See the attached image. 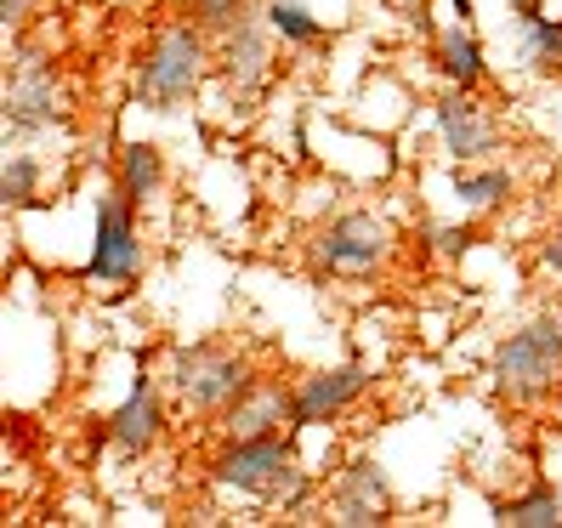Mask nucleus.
<instances>
[{
  "mask_svg": "<svg viewBox=\"0 0 562 528\" xmlns=\"http://www.w3.org/2000/svg\"><path fill=\"white\" fill-rule=\"evenodd\" d=\"M211 69H216V52H211V35L200 23L165 29V35L148 46V57L137 63V103H148L159 114H177L182 103L200 97Z\"/></svg>",
  "mask_w": 562,
  "mask_h": 528,
  "instance_id": "1",
  "label": "nucleus"
},
{
  "mask_svg": "<svg viewBox=\"0 0 562 528\" xmlns=\"http://www.w3.org/2000/svg\"><path fill=\"white\" fill-rule=\"evenodd\" d=\"M488 381L512 404H535L546 392H557L562 386V318L540 313L522 329H512L488 358Z\"/></svg>",
  "mask_w": 562,
  "mask_h": 528,
  "instance_id": "2",
  "label": "nucleus"
},
{
  "mask_svg": "<svg viewBox=\"0 0 562 528\" xmlns=\"http://www.w3.org/2000/svg\"><path fill=\"white\" fill-rule=\"evenodd\" d=\"M171 398L188 409V415H227L234 398L256 381L250 358L227 341H193V347H177L171 352Z\"/></svg>",
  "mask_w": 562,
  "mask_h": 528,
  "instance_id": "3",
  "label": "nucleus"
},
{
  "mask_svg": "<svg viewBox=\"0 0 562 528\" xmlns=\"http://www.w3.org/2000/svg\"><path fill=\"white\" fill-rule=\"evenodd\" d=\"M392 256H398V227L375 211H347L313 234L307 268L318 279H375Z\"/></svg>",
  "mask_w": 562,
  "mask_h": 528,
  "instance_id": "4",
  "label": "nucleus"
},
{
  "mask_svg": "<svg viewBox=\"0 0 562 528\" xmlns=\"http://www.w3.org/2000/svg\"><path fill=\"white\" fill-rule=\"evenodd\" d=\"M290 432H268V438H222V449L211 454V483L227 494H250L268 501V488L290 472Z\"/></svg>",
  "mask_w": 562,
  "mask_h": 528,
  "instance_id": "5",
  "label": "nucleus"
},
{
  "mask_svg": "<svg viewBox=\"0 0 562 528\" xmlns=\"http://www.w3.org/2000/svg\"><path fill=\"white\" fill-rule=\"evenodd\" d=\"M143 273V234H137V205L125 193H103L97 200V245L86 261L91 284H131Z\"/></svg>",
  "mask_w": 562,
  "mask_h": 528,
  "instance_id": "6",
  "label": "nucleus"
},
{
  "mask_svg": "<svg viewBox=\"0 0 562 528\" xmlns=\"http://www.w3.org/2000/svg\"><path fill=\"white\" fill-rule=\"evenodd\" d=\"M52 125H63V86L41 52H18L12 75H7V131L41 137Z\"/></svg>",
  "mask_w": 562,
  "mask_h": 528,
  "instance_id": "7",
  "label": "nucleus"
},
{
  "mask_svg": "<svg viewBox=\"0 0 562 528\" xmlns=\"http://www.w3.org/2000/svg\"><path fill=\"white\" fill-rule=\"evenodd\" d=\"M273 41H279L273 23L256 18V12H245L239 23H227L216 35V75L234 86L239 103H250V97L268 86V75H273Z\"/></svg>",
  "mask_w": 562,
  "mask_h": 528,
  "instance_id": "8",
  "label": "nucleus"
},
{
  "mask_svg": "<svg viewBox=\"0 0 562 528\" xmlns=\"http://www.w3.org/2000/svg\"><path fill=\"white\" fill-rule=\"evenodd\" d=\"M432 120H438L443 154H449L454 165H477V159H488L494 148H501V137H506L501 120H494V114L477 103V91H467V86H449V91L438 97Z\"/></svg>",
  "mask_w": 562,
  "mask_h": 528,
  "instance_id": "9",
  "label": "nucleus"
},
{
  "mask_svg": "<svg viewBox=\"0 0 562 528\" xmlns=\"http://www.w3.org/2000/svg\"><path fill=\"white\" fill-rule=\"evenodd\" d=\"M290 426H295V386L256 375L234 398V409L222 415V438H268V432H290Z\"/></svg>",
  "mask_w": 562,
  "mask_h": 528,
  "instance_id": "10",
  "label": "nucleus"
},
{
  "mask_svg": "<svg viewBox=\"0 0 562 528\" xmlns=\"http://www.w3.org/2000/svg\"><path fill=\"white\" fill-rule=\"evenodd\" d=\"M363 392H370V370L363 364H336V370H318L307 381H295V426L290 432H307V426L347 415Z\"/></svg>",
  "mask_w": 562,
  "mask_h": 528,
  "instance_id": "11",
  "label": "nucleus"
},
{
  "mask_svg": "<svg viewBox=\"0 0 562 528\" xmlns=\"http://www.w3.org/2000/svg\"><path fill=\"white\" fill-rule=\"evenodd\" d=\"M392 483L381 472V460H352V467L336 478L329 488V512H336L341 528H370V523H386L392 517Z\"/></svg>",
  "mask_w": 562,
  "mask_h": 528,
  "instance_id": "12",
  "label": "nucleus"
},
{
  "mask_svg": "<svg viewBox=\"0 0 562 528\" xmlns=\"http://www.w3.org/2000/svg\"><path fill=\"white\" fill-rule=\"evenodd\" d=\"M159 426H165V409H159V386L148 381V370H137L131 381L125 404L103 420V438L120 449V454H148L159 443Z\"/></svg>",
  "mask_w": 562,
  "mask_h": 528,
  "instance_id": "13",
  "label": "nucleus"
},
{
  "mask_svg": "<svg viewBox=\"0 0 562 528\" xmlns=\"http://www.w3.org/2000/svg\"><path fill=\"white\" fill-rule=\"evenodd\" d=\"M432 63H438V75L449 86H467V91H483L488 86V63H483V46L467 23H449L438 46H432Z\"/></svg>",
  "mask_w": 562,
  "mask_h": 528,
  "instance_id": "14",
  "label": "nucleus"
},
{
  "mask_svg": "<svg viewBox=\"0 0 562 528\" xmlns=\"http://www.w3.org/2000/svg\"><path fill=\"white\" fill-rule=\"evenodd\" d=\"M114 188L125 193L131 205H154L159 188H165V148L159 143H125L120 165H114Z\"/></svg>",
  "mask_w": 562,
  "mask_h": 528,
  "instance_id": "15",
  "label": "nucleus"
},
{
  "mask_svg": "<svg viewBox=\"0 0 562 528\" xmlns=\"http://www.w3.org/2000/svg\"><path fill=\"white\" fill-rule=\"evenodd\" d=\"M454 200L467 216H488V211H501L512 200V171L506 165H460L454 171Z\"/></svg>",
  "mask_w": 562,
  "mask_h": 528,
  "instance_id": "16",
  "label": "nucleus"
},
{
  "mask_svg": "<svg viewBox=\"0 0 562 528\" xmlns=\"http://www.w3.org/2000/svg\"><path fill=\"white\" fill-rule=\"evenodd\" d=\"M494 523H506V528H562V494L546 478H535L528 494H512V501L494 506Z\"/></svg>",
  "mask_w": 562,
  "mask_h": 528,
  "instance_id": "17",
  "label": "nucleus"
},
{
  "mask_svg": "<svg viewBox=\"0 0 562 528\" xmlns=\"http://www.w3.org/2000/svg\"><path fill=\"white\" fill-rule=\"evenodd\" d=\"M261 18L273 23V35L284 41V46H302V52H313V46H324L329 41V29L302 7V0H268V7H261Z\"/></svg>",
  "mask_w": 562,
  "mask_h": 528,
  "instance_id": "18",
  "label": "nucleus"
},
{
  "mask_svg": "<svg viewBox=\"0 0 562 528\" xmlns=\"http://www.w3.org/2000/svg\"><path fill=\"white\" fill-rule=\"evenodd\" d=\"M522 57H528V69L557 75L562 69V18L522 12Z\"/></svg>",
  "mask_w": 562,
  "mask_h": 528,
  "instance_id": "19",
  "label": "nucleus"
},
{
  "mask_svg": "<svg viewBox=\"0 0 562 528\" xmlns=\"http://www.w3.org/2000/svg\"><path fill=\"white\" fill-rule=\"evenodd\" d=\"M0 200H7V211H29L41 200V159L35 154H7V171H0Z\"/></svg>",
  "mask_w": 562,
  "mask_h": 528,
  "instance_id": "20",
  "label": "nucleus"
},
{
  "mask_svg": "<svg viewBox=\"0 0 562 528\" xmlns=\"http://www.w3.org/2000/svg\"><path fill=\"white\" fill-rule=\"evenodd\" d=\"M307 501H313V478H307V472L290 460V472L268 488V501H261V506H273V512H302Z\"/></svg>",
  "mask_w": 562,
  "mask_h": 528,
  "instance_id": "21",
  "label": "nucleus"
},
{
  "mask_svg": "<svg viewBox=\"0 0 562 528\" xmlns=\"http://www.w3.org/2000/svg\"><path fill=\"white\" fill-rule=\"evenodd\" d=\"M245 18V0H193V23L205 29V35H222L227 23Z\"/></svg>",
  "mask_w": 562,
  "mask_h": 528,
  "instance_id": "22",
  "label": "nucleus"
},
{
  "mask_svg": "<svg viewBox=\"0 0 562 528\" xmlns=\"http://www.w3.org/2000/svg\"><path fill=\"white\" fill-rule=\"evenodd\" d=\"M432 239H438L443 256H460V250L472 245V227H432Z\"/></svg>",
  "mask_w": 562,
  "mask_h": 528,
  "instance_id": "23",
  "label": "nucleus"
},
{
  "mask_svg": "<svg viewBox=\"0 0 562 528\" xmlns=\"http://www.w3.org/2000/svg\"><path fill=\"white\" fill-rule=\"evenodd\" d=\"M540 268L562 279V227H551V234L540 239Z\"/></svg>",
  "mask_w": 562,
  "mask_h": 528,
  "instance_id": "24",
  "label": "nucleus"
},
{
  "mask_svg": "<svg viewBox=\"0 0 562 528\" xmlns=\"http://www.w3.org/2000/svg\"><path fill=\"white\" fill-rule=\"evenodd\" d=\"M35 7H41V0H0V23H7V29H23Z\"/></svg>",
  "mask_w": 562,
  "mask_h": 528,
  "instance_id": "25",
  "label": "nucleus"
}]
</instances>
